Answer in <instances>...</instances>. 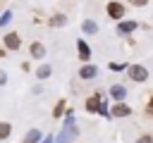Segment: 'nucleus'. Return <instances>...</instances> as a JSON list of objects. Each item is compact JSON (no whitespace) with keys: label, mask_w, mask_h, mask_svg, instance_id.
Returning a JSON list of instances; mask_svg holds the SVG:
<instances>
[{"label":"nucleus","mask_w":153,"mask_h":143,"mask_svg":"<svg viewBox=\"0 0 153 143\" xmlns=\"http://www.w3.org/2000/svg\"><path fill=\"white\" fill-rule=\"evenodd\" d=\"M105 12H108V17H110V19L120 21V19L124 17V12H127V10H124V5H122V2H117V0H110V2L105 5Z\"/></svg>","instance_id":"1"},{"label":"nucleus","mask_w":153,"mask_h":143,"mask_svg":"<svg viewBox=\"0 0 153 143\" xmlns=\"http://www.w3.org/2000/svg\"><path fill=\"white\" fill-rule=\"evenodd\" d=\"M127 74H129L131 81H146V79H148V69L141 67V64H131V67L127 69Z\"/></svg>","instance_id":"2"},{"label":"nucleus","mask_w":153,"mask_h":143,"mask_svg":"<svg viewBox=\"0 0 153 143\" xmlns=\"http://www.w3.org/2000/svg\"><path fill=\"white\" fill-rule=\"evenodd\" d=\"M2 41H5V50H19V48H22V38H19V33H14V31H12V33H5Z\"/></svg>","instance_id":"3"},{"label":"nucleus","mask_w":153,"mask_h":143,"mask_svg":"<svg viewBox=\"0 0 153 143\" xmlns=\"http://www.w3.org/2000/svg\"><path fill=\"white\" fill-rule=\"evenodd\" d=\"M29 55H31L33 60H41V57L45 55V45H43V43H31V45H29Z\"/></svg>","instance_id":"4"},{"label":"nucleus","mask_w":153,"mask_h":143,"mask_svg":"<svg viewBox=\"0 0 153 143\" xmlns=\"http://www.w3.org/2000/svg\"><path fill=\"white\" fill-rule=\"evenodd\" d=\"M112 114H115V117H129V114H131V107L124 105V102H115V105H112Z\"/></svg>","instance_id":"5"},{"label":"nucleus","mask_w":153,"mask_h":143,"mask_svg":"<svg viewBox=\"0 0 153 143\" xmlns=\"http://www.w3.org/2000/svg\"><path fill=\"white\" fill-rule=\"evenodd\" d=\"M96 74H98V67H96V64H84V67L79 69V76H81V79H93Z\"/></svg>","instance_id":"6"},{"label":"nucleus","mask_w":153,"mask_h":143,"mask_svg":"<svg viewBox=\"0 0 153 143\" xmlns=\"http://www.w3.org/2000/svg\"><path fill=\"white\" fill-rule=\"evenodd\" d=\"M86 112H98V107H100V100L96 98V95H91V98H86Z\"/></svg>","instance_id":"7"},{"label":"nucleus","mask_w":153,"mask_h":143,"mask_svg":"<svg viewBox=\"0 0 153 143\" xmlns=\"http://www.w3.org/2000/svg\"><path fill=\"white\" fill-rule=\"evenodd\" d=\"M79 57H81L84 62H86V60L91 57V50H88V45H86L84 41H79Z\"/></svg>","instance_id":"8"},{"label":"nucleus","mask_w":153,"mask_h":143,"mask_svg":"<svg viewBox=\"0 0 153 143\" xmlns=\"http://www.w3.org/2000/svg\"><path fill=\"white\" fill-rule=\"evenodd\" d=\"M110 95H112L115 100H122V98H124V86H120V83L112 86V88H110Z\"/></svg>","instance_id":"9"},{"label":"nucleus","mask_w":153,"mask_h":143,"mask_svg":"<svg viewBox=\"0 0 153 143\" xmlns=\"http://www.w3.org/2000/svg\"><path fill=\"white\" fill-rule=\"evenodd\" d=\"M12 133V126H10V122H0V141L2 138H7Z\"/></svg>","instance_id":"10"},{"label":"nucleus","mask_w":153,"mask_h":143,"mask_svg":"<svg viewBox=\"0 0 153 143\" xmlns=\"http://www.w3.org/2000/svg\"><path fill=\"white\" fill-rule=\"evenodd\" d=\"M65 21H67V17H65V14H55V17H50V21H48V24H50V26H62Z\"/></svg>","instance_id":"11"},{"label":"nucleus","mask_w":153,"mask_h":143,"mask_svg":"<svg viewBox=\"0 0 153 143\" xmlns=\"http://www.w3.org/2000/svg\"><path fill=\"white\" fill-rule=\"evenodd\" d=\"M134 29H136V21H122V19H120V31H122V33L134 31Z\"/></svg>","instance_id":"12"},{"label":"nucleus","mask_w":153,"mask_h":143,"mask_svg":"<svg viewBox=\"0 0 153 143\" xmlns=\"http://www.w3.org/2000/svg\"><path fill=\"white\" fill-rule=\"evenodd\" d=\"M84 31H86V33H96V31H98V24H93V21H84Z\"/></svg>","instance_id":"13"},{"label":"nucleus","mask_w":153,"mask_h":143,"mask_svg":"<svg viewBox=\"0 0 153 143\" xmlns=\"http://www.w3.org/2000/svg\"><path fill=\"white\" fill-rule=\"evenodd\" d=\"M36 74H38L41 79H45V76H50V67H41V69L36 72Z\"/></svg>","instance_id":"14"},{"label":"nucleus","mask_w":153,"mask_h":143,"mask_svg":"<svg viewBox=\"0 0 153 143\" xmlns=\"http://www.w3.org/2000/svg\"><path fill=\"white\" fill-rule=\"evenodd\" d=\"M146 117H153V98L146 102Z\"/></svg>","instance_id":"15"},{"label":"nucleus","mask_w":153,"mask_h":143,"mask_svg":"<svg viewBox=\"0 0 153 143\" xmlns=\"http://www.w3.org/2000/svg\"><path fill=\"white\" fill-rule=\"evenodd\" d=\"M136 143H153V136H151V133H143V136H141Z\"/></svg>","instance_id":"16"},{"label":"nucleus","mask_w":153,"mask_h":143,"mask_svg":"<svg viewBox=\"0 0 153 143\" xmlns=\"http://www.w3.org/2000/svg\"><path fill=\"white\" fill-rule=\"evenodd\" d=\"M129 5H134V7H146L148 0H129Z\"/></svg>","instance_id":"17"},{"label":"nucleus","mask_w":153,"mask_h":143,"mask_svg":"<svg viewBox=\"0 0 153 143\" xmlns=\"http://www.w3.org/2000/svg\"><path fill=\"white\" fill-rule=\"evenodd\" d=\"M5 55H7V50H5V48H0V57H5Z\"/></svg>","instance_id":"18"},{"label":"nucleus","mask_w":153,"mask_h":143,"mask_svg":"<svg viewBox=\"0 0 153 143\" xmlns=\"http://www.w3.org/2000/svg\"><path fill=\"white\" fill-rule=\"evenodd\" d=\"M0 83H5V74L2 72H0Z\"/></svg>","instance_id":"19"}]
</instances>
